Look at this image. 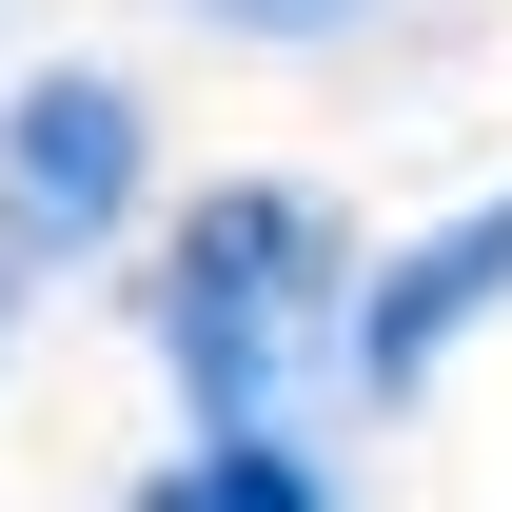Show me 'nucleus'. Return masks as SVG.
I'll list each match as a JSON object with an SVG mask.
<instances>
[{"mask_svg":"<svg viewBox=\"0 0 512 512\" xmlns=\"http://www.w3.org/2000/svg\"><path fill=\"white\" fill-rule=\"evenodd\" d=\"M316 335H335V217L296 178H217L158 256V375L197 394V434H256Z\"/></svg>","mask_w":512,"mask_h":512,"instance_id":"1","label":"nucleus"},{"mask_svg":"<svg viewBox=\"0 0 512 512\" xmlns=\"http://www.w3.org/2000/svg\"><path fill=\"white\" fill-rule=\"evenodd\" d=\"M138 217V99L119 79H20L0 99V256H99Z\"/></svg>","mask_w":512,"mask_h":512,"instance_id":"2","label":"nucleus"},{"mask_svg":"<svg viewBox=\"0 0 512 512\" xmlns=\"http://www.w3.org/2000/svg\"><path fill=\"white\" fill-rule=\"evenodd\" d=\"M473 316H512V197H473V217H434L414 256H375L355 296H335V355H355V394H434L453 375V335Z\"/></svg>","mask_w":512,"mask_h":512,"instance_id":"3","label":"nucleus"},{"mask_svg":"<svg viewBox=\"0 0 512 512\" xmlns=\"http://www.w3.org/2000/svg\"><path fill=\"white\" fill-rule=\"evenodd\" d=\"M138 512H335V493H316V453H276V434H197Z\"/></svg>","mask_w":512,"mask_h":512,"instance_id":"4","label":"nucleus"},{"mask_svg":"<svg viewBox=\"0 0 512 512\" xmlns=\"http://www.w3.org/2000/svg\"><path fill=\"white\" fill-rule=\"evenodd\" d=\"M197 20H237V40H335L355 0H197Z\"/></svg>","mask_w":512,"mask_h":512,"instance_id":"5","label":"nucleus"}]
</instances>
